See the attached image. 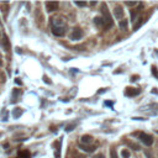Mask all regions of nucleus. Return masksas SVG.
<instances>
[{"mask_svg":"<svg viewBox=\"0 0 158 158\" xmlns=\"http://www.w3.org/2000/svg\"><path fill=\"white\" fill-rule=\"evenodd\" d=\"M101 14H103L104 21H105V28H110L114 25V22H113V18H111L110 12L106 7V4H101Z\"/></svg>","mask_w":158,"mask_h":158,"instance_id":"obj_1","label":"nucleus"},{"mask_svg":"<svg viewBox=\"0 0 158 158\" xmlns=\"http://www.w3.org/2000/svg\"><path fill=\"white\" fill-rule=\"evenodd\" d=\"M65 20L63 18H53L52 21H51V25L52 27L55 28H65Z\"/></svg>","mask_w":158,"mask_h":158,"instance_id":"obj_2","label":"nucleus"},{"mask_svg":"<svg viewBox=\"0 0 158 158\" xmlns=\"http://www.w3.org/2000/svg\"><path fill=\"white\" fill-rule=\"evenodd\" d=\"M137 136L140 137V140L143 142V144H146V146H151L153 143V137L149 136L147 134H143V132H140V134H136Z\"/></svg>","mask_w":158,"mask_h":158,"instance_id":"obj_3","label":"nucleus"},{"mask_svg":"<svg viewBox=\"0 0 158 158\" xmlns=\"http://www.w3.org/2000/svg\"><path fill=\"white\" fill-rule=\"evenodd\" d=\"M83 30L80 27H76V28H73V31L70 32V35H69V37H70V40H73V41H78V40H80L82 37H83Z\"/></svg>","mask_w":158,"mask_h":158,"instance_id":"obj_4","label":"nucleus"},{"mask_svg":"<svg viewBox=\"0 0 158 158\" xmlns=\"http://www.w3.org/2000/svg\"><path fill=\"white\" fill-rule=\"evenodd\" d=\"M59 6V3L58 1H47L46 3V7H47V11H56Z\"/></svg>","mask_w":158,"mask_h":158,"instance_id":"obj_5","label":"nucleus"},{"mask_svg":"<svg viewBox=\"0 0 158 158\" xmlns=\"http://www.w3.org/2000/svg\"><path fill=\"white\" fill-rule=\"evenodd\" d=\"M114 14H115V18L116 19H122L124 18V10L120 5H116L115 9H114Z\"/></svg>","mask_w":158,"mask_h":158,"instance_id":"obj_6","label":"nucleus"},{"mask_svg":"<svg viewBox=\"0 0 158 158\" xmlns=\"http://www.w3.org/2000/svg\"><path fill=\"white\" fill-rule=\"evenodd\" d=\"M125 94H126L127 97H136V95L140 94V90L138 89H135V88H126V90H125Z\"/></svg>","mask_w":158,"mask_h":158,"instance_id":"obj_7","label":"nucleus"},{"mask_svg":"<svg viewBox=\"0 0 158 158\" xmlns=\"http://www.w3.org/2000/svg\"><path fill=\"white\" fill-rule=\"evenodd\" d=\"M1 45L4 46V48H5V51H7V52L10 51V43H9V38H7V36H6V35H4V36H3Z\"/></svg>","mask_w":158,"mask_h":158,"instance_id":"obj_8","label":"nucleus"},{"mask_svg":"<svg viewBox=\"0 0 158 158\" xmlns=\"http://www.w3.org/2000/svg\"><path fill=\"white\" fill-rule=\"evenodd\" d=\"M80 142L84 143V144H88V143H91L93 142V137L90 135H83L82 138H80Z\"/></svg>","mask_w":158,"mask_h":158,"instance_id":"obj_9","label":"nucleus"},{"mask_svg":"<svg viewBox=\"0 0 158 158\" xmlns=\"http://www.w3.org/2000/svg\"><path fill=\"white\" fill-rule=\"evenodd\" d=\"M94 24L97 25V26H99V27H105V21H104V19L99 18V16H97V18L94 19Z\"/></svg>","mask_w":158,"mask_h":158,"instance_id":"obj_10","label":"nucleus"},{"mask_svg":"<svg viewBox=\"0 0 158 158\" xmlns=\"http://www.w3.org/2000/svg\"><path fill=\"white\" fill-rule=\"evenodd\" d=\"M52 32L55 36H63L65 34V28H55L52 27Z\"/></svg>","mask_w":158,"mask_h":158,"instance_id":"obj_11","label":"nucleus"},{"mask_svg":"<svg viewBox=\"0 0 158 158\" xmlns=\"http://www.w3.org/2000/svg\"><path fill=\"white\" fill-rule=\"evenodd\" d=\"M21 114H22V110L20 109V107H15V109L12 110V116H14L15 119H18L19 116H21Z\"/></svg>","mask_w":158,"mask_h":158,"instance_id":"obj_12","label":"nucleus"},{"mask_svg":"<svg viewBox=\"0 0 158 158\" xmlns=\"http://www.w3.org/2000/svg\"><path fill=\"white\" fill-rule=\"evenodd\" d=\"M19 158H31V153L28 151H21L19 152Z\"/></svg>","mask_w":158,"mask_h":158,"instance_id":"obj_13","label":"nucleus"},{"mask_svg":"<svg viewBox=\"0 0 158 158\" xmlns=\"http://www.w3.org/2000/svg\"><path fill=\"white\" fill-rule=\"evenodd\" d=\"M80 148L83 149V151H85V152H94L95 151L94 146H80Z\"/></svg>","mask_w":158,"mask_h":158,"instance_id":"obj_14","label":"nucleus"},{"mask_svg":"<svg viewBox=\"0 0 158 158\" xmlns=\"http://www.w3.org/2000/svg\"><path fill=\"white\" fill-rule=\"evenodd\" d=\"M121 157L122 158H130V151L128 149H122V152H121Z\"/></svg>","mask_w":158,"mask_h":158,"instance_id":"obj_15","label":"nucleus"},{"mask_svg":"<svg viewBox=\"0 0 158 158\" xmlns=\"http://www.w3.org/2000/svg\"><path fill=\"white\" fill-rule=\"evenodd\" d=\"M20 94H21V90H20V89H14V90H12V98H14V101L16 100V97H19V95Z\"/></svg>","mask_w":158,"mask_h":158,"instance_id":"obj_16","label":"nucleus"},{"mask_svg":"<svg viewBox=\"0 0 158 158\" xmlns=\"http://www.w3.org/2000/svg\"><path fill=\"white\" fill-rule=\"evenodd\" d=\"M120 27L122 28V30H126L127 28V20H121V21H120Z\"/></svg>","mask_w":158,"mask_h":158,"instance_id":"obj_17","label":"nucleus"},{"mask_svg":"<svg viewBox=\"0 0 158 158\" xmlns=\"http://www.w3.org/2000/svg\"><path fill=\"white\" fill-rule=\"evenodd\" d=\"M136 16H137V11L136 10H132L131 11V21L132 22L136 21Z\"/></svg>","mask_w":158,"mask_h":158,"instance_id":"obj_18","label":"nucleus"},{"mask_svg":"<svg viewBox=\"0 0 158 158\" xmlns=\"http://www.w3.org/2000/svg\"><path fill=\"white\" fill-rule=\"evenodd\" d=\"M138 20H140V21L137 22V24L135 25V26H134V30H137V28H138V27L141 26V25H142V22H143V19H142V18H140Z\"/></svg>","mask_w":158,"mask_h":158,"instance_id":"obj_19","label":"nucleus"},{"mask_svg":"<svg viewBox=\"0 0 158 158\" xmlns=\"http://www.w3.org/2000/svg\"><path fill=\"white\" fill-rule=\"evenodd\" d=\"M128 146H130V147H132V148H134V149H136V151H138V149H140V146H138V144H136V143L128 142Z\"/></svg>","mask_w":158,"mask_h":158,"instance_id":"obj_20","label":"nucleus"},{"mask_svg":"<svg viewBox=\"0 0 158 158\" xmlns=\"http://www.w3.org/2000/svg\"><path fill=\"white\" fill-rule=\"evenodd\" d=\"M74 126H76V124H73V125H68L67 127H65V131L67 132H69V131H72L73 128H74Z\"/></svg>","mask_w":158,"mask_h":158,"instance_id":"obj_21","label":"nucleus"},{"mask_svg":"<svg viewBox=\"0 0 158 158\" xmlns=\"http://www.w3.org/2000/svg\"><path fill=\"white\" fill-rule=\"evenodd\" d=\"M110 155H111V158H117V155H116V151L114 148L110 151Z\"/></svg>","mask_w":158,"mask_h":158,"instance_id":"obj_22","label":"nucleus"},{"mask_svg":"<svg viewBox=\"0 0 158 158\" xmlns=\"http://www.w3.org/2000/svg\"><path fill=\"white\" fill-rule=\"evenodd\" d=\"M76 5H77V6L83 7V6H86V3H84V1H77V3H76Z\"/></svg>","mask_w":158,"mask_h":158,"instance_id":"obj_23","label":"nucleus"},{"mask_svg":"<svg viewBox=\"0 0 158 158\" xmlns=\"http://www.w3.org/2000/svg\"><path fill=\"white\" fill-rule=\"evenodd\" d=\"M125 4H126L127 6H136V5H137V3H135V1H134V3H132V1H126Z\"/></svg>","mask_w":158,"mask_h":158,"instance_id":"obj_24","label":"nucleus"},{"mask_svg":"<svg viewBox=\"0 0 158 158\" xmlns=\"http://www.w3.org/2000/svg\"><path fill=\"white\" fill-rule=\"evenodd\" d=\"M144 155L147 156V158H153V156L151 155V152H149L148 149H146V151H144Z\"/></svg>","mask_w":158,"mask_h":158,"instance_id":"obj_25","label":"nucleus"},{"mask_svg":"<svg viewBox=\"0 0 158 158\" xmlns=\"http://www.w3.org/2000/svg\"><path fill=\"white\" fill-rule=\"evenodd\" d=\"M152 73L158 78V72H157V68H156V67H152Z\"/></svg>","mask_w":158,"mask_h":158,"instance_id":"obj_26","label":"nucleus"},{"mask_svg":"<svg viewBox=\"0 0 158 158\" xmlns=\"http://www.w3.org/2000/svg\"><path fill=\"white\" fill-rule=\"evenodd\" d=\"M94 158H105V157H104V155H97Z\"/></svg>","mask_w":158,"mask_h":158,"instance_id":"obj_27","label":"nucleus"},{"mask_svg":"<svg viewBox=\"0 0 158 158\" xmlns=\"http://www.w3.org/2000/svg\"><path fill=\"white\" fill-rule=\"evenodd\" d=\"M15 82H16V84H20V85H21V80H20L19 78H16V80H15Z\"/></svg>","mask_w":158,"mask_h":158,"instance_id":"obj_28","label":"nucleus"},{"mask_svg":"<svg viewBox=\"0 0 158 158\" xmlns=\"http://www.w3.org/2000/svg\"><path fill=\"white\" fill-rule=\"evenodd\" d=\"M43 79H45V82H46V83H49V84H51V80H48L47 77H43Z\"/></svg>","mask_w":158,"mask_h":158,"instance_id":"obj_29","label":"nucleus"},{"mask_svg":"<svg viewBox=\"0 0 158 158\" xmlns=\"http://www.w3.org/2000/svg\"><path fill=\"white\" fill-rule=\"evenodd\" d=\"M1 65H3V62H1V59H0V67H1Z\"/></svg>","mask_w":158,"mask_h":158,"instance_id":"obj_30","label":"nucleus"}]
</instances>
